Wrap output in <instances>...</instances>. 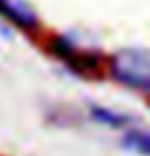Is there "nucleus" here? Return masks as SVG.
Instances as JSON below:
<instances>
[{"instance_id":"f257e3e1","label":"nucleus","mask_w":150,"mask_h":156,"mask_svg":"<svg viewBox=\"0 0 150 156\" xmlns=\"http://www.w3.org/2000/svg\"><path fill=\"white\" fill-rule=\"evenodd\" d=\"M104 71L112 81L126 89L150 95V51L140 47H124L105 57Z\"/></svg>"},{"instance_id":"f03ea898","label":"nucleus","mask_w":150,"mask_h":156,"mask_svg":"<svg viewBox=\"0 0 150 156\" xmlns=\"http://www.w3.org/2000/svg\"><path fill=\"white\" fill-rule=\"evenodd\" d=\"M47 49L57 61L79 75H93L102 71V67H105V57H102V51L85 45L73 33L53 35L47 41Z\"/></svg>"},{"instance_id":"20e7f679","label":"nucleus","mask_w":150,"mask_h":156,"mask_svg":"<svg viewBox=\"0 0 150 156\" xmlns=\"http://www.w3.org/2000/svg\"><path fill=\"white\" fill-rule=\"evenodd\" d=\"M87 116L95 124H102L104 128L118 130V132H126L128 128L138 126L136 116L128 114V112H122V110H116V108H110V105H102V104H89Z\"/></svg>"},{"instance_id":"7ed1b4c3","label":"nucleus","mask_w":150,"mask_h":156,"mask_svg":"<svg viewBox=\"0 0 150 156\" xmlns=\"http://www.w3.org/2000/svg\"><path fill=\"white\" fill-rule=\"evenodd\" d=\"M0 16L24 33H37L41 29L39 12L27 0H0Z\"/></svg>"},{"instance_id":"39448f33","label":"nucleus","mask_w":150,"mask_h":156,"mask_svg":"<svg viewBox=\"0 0 150 156\" xmlns=\"http://www.w3.org/2000/svg\"><path fill=\"white\" fill-rule=\"evenodd\" d=\"M120 144L124 150L138 156H150V130L144 126H132L126 132H122Z\"/></svg>"}]
</instances>
